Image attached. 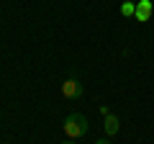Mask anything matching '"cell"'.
Returning <instances> with one entry per match:
<instances>
[{"mask_svg": "<svg viewBox=\"0 0 154 144\" xmlns=\"http://www.w3.org/2000/svg\"><path fill=\"white\" fill-rule=\"evenodd\" d=\"M62 129H64V134L69 139H80V136H85L90 131V124H88V118L82 113H69L64 118V124H62Z\"/></svg>", "mask_w": 154, "mask_h": 144, "instance_id": "6da1fadb", "label": "cell"}, {"mask_svg": "<svg viewBox=\"0 0 154 144\" xmlns=\"http://www.w3.org/2000/svg\"><path fill=\"white\" fill-rule=\"evenodd\" d=\"M62 95H64L67 100H82L85 90H82V85L77 83L75 77H67L64 83H62Z\"/></svg>", "mask_w": 154, "mask_h": 144, "instance_id": "7a4b0ae2", "label": "cell"}, {"mask_svg": "<svg viewBox=\"0 0 154 144\" xmlns=\"http://www.w3.org/2000/svg\"><path fill=\"white\" fill-rule=\"evenodd\" d=\"M152 13H154V5H152V0H139L136 3V21L139 23H146L149 18H152Z\"/></svg>", "mask_w": 154, "mask_h": 144, "instance_id": "3957f363", "label": "cell"}, {"mask_svg": "<svg viewBox=\"0 0 154 144\" xmlns=\"http://www.w3.org/2000/svg\"><path fill=\"white\" fill-rule=\"evenodd\" d=\"M105 121H103V129H105V134L108 136H116L118 134V129H121V124H118V118L113 116V113H108V116H103Z\"/></svg>", "mask_w": 154, "mask_h": 144, "instance_id": "277c9868", "label": "cell"}, {"mask_svg": "<svg viewBox=\"0 0 154 144\" xmlns=\"http://www.w3.org/2000/svg\"><path fill=\"white\" fill-rule=\"evenodd\" d=\"M121 16L134 18V16H136V3H123V5H121Z\"/></svg>", "mask_w": 154, "mask_h": 144, "instance_id": "5b68a950", "label": "cell"}, {"mask_svg": "<svg viewBox=\"0 0 154 144\" xmlns=\"http://www.w3.org/2000/svg\"><path fill=\"white\" fill-rule=\"evenodd\" d=\"M95 144H110V139H98Z\"/></svg>", "mask_w": 154, "mask_h": 144, "instance_id": "8992f818", "label": "cell"}, {"mask_svg": "<svg viewBox=\"0 0 154 144\" xmlns=\"http://www.w3.org/2000/svg\"><path fill=\"white\" fill-rule=\"evenodd\" d=\"M62 144H75V142H62Z\"/></svg>", "mask_w": 154, "mask_h": 144, "instance_id": "52a82bcc", "label": "cell"}, {"mask_svg": "<svg viewBox=\"0 0 154 144\" xmlns=\"http://www.w3.org/2000/svg\"><path fill=\"white\" fill-rule=\"evenodd\" d=\"M123 3H134V0H123Z\"/></svg>", "mask_w": 154, "mask_h": 144, "instance_id": "ba28073f", "label": "cell"}]
</instances>
